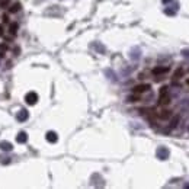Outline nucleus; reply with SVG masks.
I'll use <instances>...</instances> for the list:
<instances>
[{
    "mask_svg": "<svg viewBox=\"0 0 189 189\" xmlns=\"http://www.w3.org/2000/svg\"><path fill=\"white\" fill-rule=\"evenodd\" d=\"M170 102V94H169V87L163 86L159 92V103L160 105H169Z\"/></svg>",
    "mask_w": 189,
    "mask_h": 189,
    "instance_id": "nucleus-1",
    "label": "nucleus"
},
{
    "mask_svg": "<svg viewBox=\"0 0 189 189\" xmlns=\"http://www.w3.org/2000/svg\"><path fill=\"white\" fill-rule=\"evenodd\" d=\"M156 154H157V159H160V160H167L170 156V151L167 147H159L156 151Z\"/></svg>",
    "mask_w": 189,
    "mask_h": 189,
    "instance_id": "nucleus-2",
    "label": "nucleus"
},
{
    "mask_svg": "<svg viewBox=\"0 0 189 189\" xmlns=\"http://www.w3.org/2000/svg\"><path fill=\"white\" fill-rule=\"evenodd\" d=\"M25 100H26L28 105H35L38 100V94L35 93V92H29V93H26V96H25Z\"/></svg>",
    "mask_w": 189,
    "mask_h": 189,
    "instance_id": "nucleus-3",
    "label": "nucleus"
},
{
    "mask_svg": "<svg viewBox=\"0 0 189 189\" xmlns=\"http://www.w3.org/2000/svg\"><path fill=\"white\" fill-rule=\"evenodd\" d=\"M147 90H150V85H138L135 86L134 89H132V92H134V94H140V93H144V92H147Z\"/></svg>",
    "mask_w": 189,
    "mask_h": 189,
    "instance_id": "nucleus-4",
    "label": "nucleus"
},
{
    "mask_svg": "<svg viewBox=\"0 0 189 189\" xmlns=\"http://www.w3.org/2000/svg\"><path fill=\"white\" fill-rule=\"evenodd\" d=\"M45 138H47L48 143H52V144L58 141V135H57V132H54V131H48Z\"/></svg>",
    "mask_w": 189,
    "mask_h": 189,
    "instance_id": "nucleus-5",
    "label": "nucleus"
},
{
    "mask_svg": "<svg viewBox=\"0 0 189 189\" xmlns=\"http://www.w3.org/2000/svg\"><path fill=\"white\" fill-rule=\"evenodd\" d=\"M28 111H25V109H20V111H19L18 112V115H16V119H18V121H20V122H24V121H26V119H28Z\"/></svg>",
    "mask_w": 189,
    "mask_h": 189,
    "instance_id": "nucleus-6",
    "label": "nucleus"
},
{
    "mask_svg": "<svg viewBox=\"0 0 189 189\" xmlns=\"http://www.w3.org/2000/svg\"><path fill=\"white\" fill-rule=\"evenodd\" d=\"M16 141L19 143V144H24V143L28 141V135H26V132L25 131H20L18 134V137H16Z\"/></svg>",
    "mask_w": 189,
    "mask_h": 189,
    "instance_id": "nucleus-7",
    "label": "nucleus"
},
{
    "mask_svg": "<svg viewBox=\"0 0 189 189\" xmlns=\"http://www.w3.org/2000/svg\"><path fill=\"white\" fill-rule=\"evenodd\" d=\"M169 71V67H156V68H153V74H163V73H167Z\"/></svg>",
    "mask_w": 189,
    "mask_h": 189,
    "instance_id": "nucleus-8",
    "label": "nucleus"
},
{
    "mask_svg": "<svg viewBox=\"0 0 189 189\" xmlns=\"http://www.w3.org/2000/svg\"><path fill=\"white\" fill-rule=\"evenodd\" d=\"M179 121H180V116H179V115H175V116H173V119H172V121H170V124H169V128H170V130H173V128L178 127Z\"/></svg>",
    "mask_w": 189,
    "mask_h": 189,
    "instance_id": "nucleus-9",
    "label": "nucleus"
},
{
    "mask_svg": "<svg viewBox=\"0 0 189 189\" xmlns=\"http://www.w3.org/2000/svg\"><path fill=\"white\" fill-rule=\"evenodd\" d=\"M0 148L5 150V151H10L12 150V144H10L9 141H2L0 143Z\"/></svg>",
    "mask_w": 189,
    "mask_h": 189,
    "instance_id": "nucleus-10",
    "label": "nucleus"
},
{
    "mask_svg": "<svg viewBox=\"0 0 189 189\" xmlns=\"http://www.w3.org/2000/svg\"><path fill=\"white\" fill-rule=\"evenodd\" d=\"M9 10H10V13H16V12H19V10H20V3H13Z\"/></svg>",
    "mask_w": 189,
    "mask_h": 189,
    "instance_id": "nucleus-11",
    "label": "nucleus"
},
{
    "mask_svg": "<svg viewBox=\"0 0 189 189\" xmlns=\"http://www.w3.org/2000/svg\"><path fill=\"white\" fill-rule=\"evenodd\" d=\"M159 116H160L161 119H167V118L172 116V112H170V111H161V113L159 115Z\"/></svg>",
    "mask_w": 189,
    "mask_h": 189,
    "instance_id": "nucleus-12",
    "label": "nucleus"
},
{
    "mask_svg": "<svg viewBox=\"0 0 189 189\" xmlns=\"http://www.w3.org/2000/svg\"><path fill=\"white\" fill-rule=\"evenodd\" d=\"M18 24H10V35H16V32H18Z\"/></svg>",
    "mask_w": 189,
    "mask_h": 189,
    "instance_id": "nucleus-13",
    "label": "nucleus"
},
{
    "mask_svg": "<svg viewBox=\"0 0 189 189\" xmlns=\"http://www.w3.org/2000/svg\"><path fill=\"white\" fill-rule=\"evenodd\" d=\"M176 10H178V7H175V9L166 7V9H165V13H166V15H169V16H175V15H176Z\"/></svg>",
    "mask_w": 189,
    "mask_h": 189,
    "instance_id": "nucleus-14",
    "label": "nucleus"
},
{
    "mask_svg": "<svg viewBox=\"0 0 189 189\" xmlns=\"http://www.w3.org/2000/svg\"><path fill=\"white\" fill-rule=\"evenodd\" d=\"M131 58H134V60L140 58V50H138V48H135L134 51H131Z\"/></svg>",
    "mask_w": 189,
    "mask_h": 189,
    "instance_id": "nucleus-15",
    "label": "nucleus"
},
{
    "mask_svg": "<svg viewBox=\"0 0 189 189\" xmlns=\"http://www.w3.org/2000/svg\"><path fill=\"white\" fill-rule=\"evenodd\" d=\"M6 51H7V47H6L5 44H0V58L5 55V52H6Z\"/></svg>",
    "mask_w": 189,
    "mask_h": 189,
    "instance_id": "nucleus-16",
    "label": "nucleus"
},
{
    "mask_svg": "<svg viewBox=\"0 0 189 189\" xmlns=\"http://www.w3.org/2000/svg\"><path fill=\"white\" fill-rule=\"evenodd\" d=\"M93 47L96 48L99 52H105V47L103 45H100V44H93Z\"/></svg>",
    "mask_w": 189,
    "mask_h": 189,
    "instance_id": "nucleus-17",
    "label": "nucleus"
},
{
    "mask_svg": "<svg viewBox=\"0 0 189 189\" xmlns=\"http://www.w3.org/2000/svg\"><path fill=\"white\" fill-rule=\"evenodd\" d=\"M182 74H183V68H178V70L175 71V79H179Z\"/></svg>",
    "mask_w": 189,
    "mask_h": 189,
    "instance_id": "nucleus-18",
    "label": "nucleus"
},
{
    "mask_svg": "<svg viewBox=\"0 0 189 189\" xmlns=\"http://www.w3.org/2000/svg\"><path fill=\"white\" fill-rule=\"evenodd\" d=\"M182 55L186 57V58H189V48H185V50H182Z\"/></svg>",
    "mask_w": 189,
    "mask_h": 189,
    "instance_id": "nucleus-19",
    "label": "nucleus"
},
{
    "mask_svg": "<svg viewBox=\"0 0 189 189\" xmlns=\"http://www.w3.org/2000/svg\"><path fill=\"white\" fill-rule=\"evenodd\" d=\"M128 100H130V102H135V100H138V96H130Z\"/></svg>",
    "mask_w": 189,
    "mask_h": 189,
    "instance_id": "nucleus-20",
    "label": "nucleus"
},
{
    "mask_svg": "<svg viewBox=\"0 0 189 189\" xmlns=\"http://www.w3.org/2000/svg\"><path fill=\"white\" fill-rule=\"evenodd\" d=\"M3 22H5V24H9V16H7V15H3Z\"/></svg>",
    "mask_w": 189,
    "mask_h": 189,
    "instance_id": "nucleus-21",
    "label": "nucleus"
},
{
    "mask_svg": "<svg viewBox=\"0 0 189 189\" xmlns=\"http://www.w3.org/2000/svg\"><path fill=\"white\" fill-rule=\"evenodd\" d=\"M7 3H9V0H2V2H0V5H7Z\"/></svg>",
    "mask_w": 189,
    "mask_h": 189,
    "instance_id": "nucleus-22",
    "label": "nucleus"
},
{
    "mask_svg": "<svg viewBox=\"0 0 189 189\" xmlns=\"http://www.w3.org/2000/svg\"><path fill=\"white\" fill-rule=\"evenodd\" d=\"M0 35H3V25H0Z\"/></svg>",
    "mask_w": 189,
    "mask_h": 189,
    "instance_id": "nucleus-23",
    "label": "nucleus"
},
{
    "mask_svg": "<svg viewBox=\"0 0 189 189\" xmlns=\"http://www.w3.org/2000/svg\"><path fill=\"white\" fill-rule=\"evenodd\" d=\"M183 188H186V189H189V183H185V185H183Z\"/></svg>",
    "mask_w": 189,
    "mask_h": 189,
    "instance_id": "nucleus-24",
    "label": "nucleus"
},
{
    "mask_svg": "<svg viewBox=\"0 0 189 189\" xmlns=\"http://www.w3.org/2000/svg\"><path fill=\"white\" fill-rule=\"evenodd\" d=\"M169 2H172V0H163V3H165V5L166 3H169Z\"/></svg>",
    "mask_w": 189,
    "mask_h": 189,
    "instance_id": "nucleus-25",
    "label": "nucleus"
},
{
    "mask_svg": "<svg viewBox=\"0 0 189 189\" xmlns=\"http://www.w3.org/2000/svg\"><path fill=\"white\" fill-rule=\"evenodd\" d=\"M186 83H188V86H189V79H188V80H186Z\"/></svg>",
    "mask_w": 189,
    "mask_h": 189,
    "instance_id": "nucleus-26",
    "label": "nucleus"
}]
</instances>
